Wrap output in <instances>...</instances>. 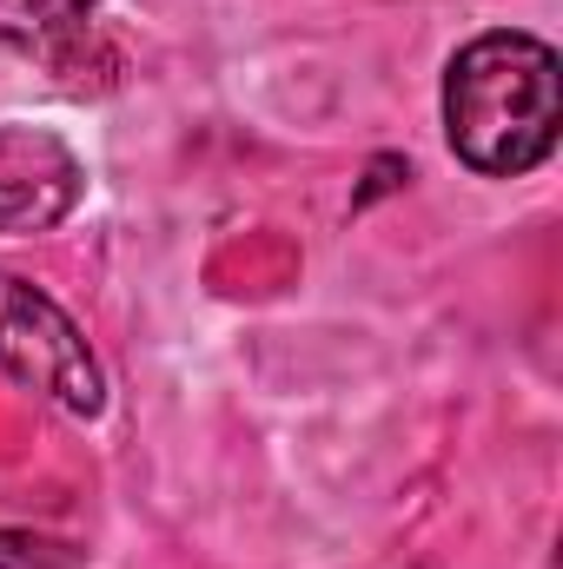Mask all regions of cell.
Returning a JSON list of instances; mask_svg holds the SVG:
<instances>
[{
	"mask_svg": "<svg viewBox=\"0 0 563 569\" xmlns=\"http://www.w3.org/2000/svg\"><path fill=\"white\" fill-rule=\"evenodd\" d=\"M557 53L537 33H477L444 67V140L484 179H517L557 152Z\"/></svg>",
	"mask_w": 563,
	"mask_h": 569,
	"instance_id": "6da1fadb",
	"label": "cell"
},
{
	"mask_svg": "<svg viewBox=\"0 0 563 569\" xmlns=\"http://www.w3.org/2000/svg\"><path fill=\"white\" fill-rule=\"evenodd\" d=\"M0 371L60 405L67 418H100L107 411V378L100 358L87 351L80 325L40 291V284L0 272Z\"/></svg>",
	"mask_w": 563,
	"mask_h": 569,
	"instance_id": "7a4b0ae2",
	"label": "cell"
},
{
	"mask_svg": "<svg viewBox=\"0 0 563 569\" xmlns=\"http://www.w3.org/2000/svg\"><path fill=\"white\" fill-rule=\"evenodd\" d=\"M80 159L47 127H0V232H47L80 206Z\"/></svg>",
	"mask_w": 563,
	"mask_h": 569,
	"instance_id": "3957f363",
	"label": "cell"
},
{
	"mask_svg": "<svg viewBox=\"0 0 563 569\" xmlns=\"http://www.w3.org/2000/svg\"><path fill=\"white\" fill-rule=\"evenodd\" d=\"M87 13H93V0H0V40L33 53V47L67 40Z\"/></svg>",
	"mask_w": 563,
	"mask_h": 569,
	"instance_id": "277c9868",
	"label": "cell"
}]
</instances>
